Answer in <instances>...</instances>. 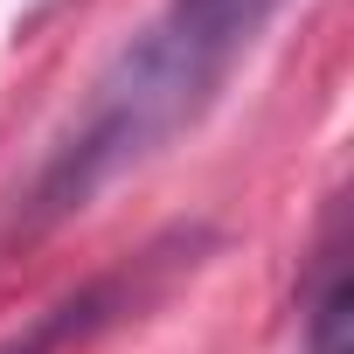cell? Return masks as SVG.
<instances>
[{
	"label": "cell",
	"mask_w": 354,
	"mask_h": 354,
	"mask_svg": "<svg viewBox=\"0 0 354 354\" xmlns=\"http://www.w3.org/2000/svg\"><path fill=\"white\" fill-rule=\"evenodd\" d=\"M202 250H209V236H202V230H167V236H153V243H146V250H132L125 264H111V271L84 278L77 292H63L56 306H42L21 333L0 340V354H70V347H91L104 326H118L125 313L153 306L174 278H181V271H195V264H202Z\"/></svg>",
	"instance_id": "7a4b0ae2"
},
{
	"label": "cell",
	"mask_w": 354,
	"mask_h": 354,
	"mask_svg": "<svg viewBox=\"0 0 354 354\" xmlns=\"http://www.w3.org/2000/svg\"><path fill=\"white\" fill-rule=\"evenodd\" d=\"M347 306H354V292H347V223H340V202H333L326 223H319V243H313V271L299 285V354H354Z\"/></svg>",
	"instance_id": "3957f363"
},
{
	"label": "cell",
	"mask_w": 354,
	"mask_h": 354,
	"mask_svg": "<svg viewBox=\"0 0 354 354\" xmlns=\"http://www.w3.org/2000/svg\"><path fill=\"white\" fill-rule=\"evenodd\" d=\"M278 8L285 0H167L91 84L84 111L56 132V146L8 209V236H49L56 223L91 209L118 174L181 139Z\"/></svg>",
	"instance_id": "6da1fadb"
}]
</instances>
